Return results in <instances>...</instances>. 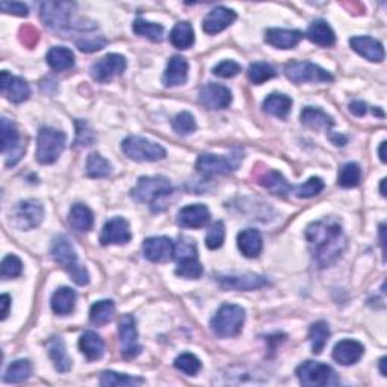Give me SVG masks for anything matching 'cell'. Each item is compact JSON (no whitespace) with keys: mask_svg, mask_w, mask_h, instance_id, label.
I'll list each match as a JSON object with an SVG mask.
<instances>
[{"mask_svg":"<svg viewBox=\"0 0 387 387\" xmlns=\"http://www.w3.org/2000/svg\"><path fill=\"white\" fill-rule=\"evenodd\" d=\"M241 70L242 67L238 63H234V60H223V63H219L214 67V74L218 76V78L230 79L239 74Z\"/></svg>","mask_w":387,"mask_h":387,"instance_id":"53","label":"cell"},{"mask_svg":"<svg viewBox=\"0 0 387 387\" xmlns=\"http://www.w3.org/2000/svg\"><path fill=\"white\" fill-rule=\"evenodd\" d=\"M373 112H374V115L377 113L378 117H384V113L380 111V108H374V111H373Z\"/></svg>","mask_w":387,"mask_h":387,"instance_id":"63","label":"cell"},{"mask_svg":"<svg viewBox=\"0 0 387 387\" xmlns=\"http://www.w3.org/2000/svg\"><path fill=\"white\" fill-rule=\"evenodd\" d=\"M20 38L21 43L27 45V47H34L38 40H40V32L34 26H25L20 29Z\"/></svg>","mask_w":387,"mask_h":387,"instance_id":"56","label":"cell"},{"mask_svg":"<svg viewBox=\"0 0 387 387\" xmlns=\"http://www.w3.org/2000/svg\"><path fill=\"white\" fill-rule=\"evenodd\" d=\"M238 248L239 252L248 259L259 257L263 248V239L259 230L247 229L238 234Z\"/></svg>","mask_w":387,"mask_h":387,"instance_id":"26","label":"cell"},{"mask_svg":"<svg viewBox=\"0 0 387 387\" xmlns=\"http://www.w3.org/2000/svg\"><path fill=\"white\" fill-rule=\"evenodd\" d=\"M79 348L89 362L100 360L104 354V340L96 331H85L80 336Z\"/></svg>","mask_w":387,"mask_h":387,"instance_id":"27","label":"cell"},{"mask_svg":"<svg viewBox=\"0 0 387 387\" xmlns=\"http://www.w3.org/2000/svg\"><path fill=\"white\" fill-rule=\"evenodd\" d=\"M324 180L321 177H310L305 184L292 188V194L297 199H313L324 191Z\"/></svg>","mask_w":387,"mask_h":387,"instance_id":"45","label":"cell"},{"mask_svg":"<svg viewBox=\"0 0 387 387\" xmlns=\"http://www.w3.org/2000/svg\"><path fill=\"white\" fill-rule=\"evenodd\" d=\"M257 180H259V185L267 189V191L280 197H286L287 194H291L294 188L287 184L286 179L282 176V173L276 170H267Z\"/></svg>","mask_w":387,"mask_h":387,"instance_id":"29","label":"cell"},{"mask_svg":"<svg viewBox=\"0 0 387 387\" xmlns=\"http://www.w3.org/2000/svg\"><path fill=\"white\" fill-rule=\"evenodd\" d=\"M245 322V310L236 305H224L212 318L210 329L219 338L238 336Z\"/></svg>","mask_w":387,"mask_h":387,"instance_id":"3","label":"cell"},{"mask_svg":"<svg viewBox=\"0 0 387 387\" xmlns=\"http://www.w3.org/2000/svg\"><path fill=\"white\" fill-rule=\"evenodd\" d=\"M384 229H386V225H384V224H382V225H380V239H382L383 253H386V239H384Z\"/></svg>","mask_w":387,"mask_h":387,"instance_id":"60","label":"cell"},{"mask_svg":"<svg viewBox=\"0 0 387 387\" xmlns=\"http://www.w3.org/2000/svg\"><path fill=\"white\" fill-rule=\"evenodd\" d=\"M384 150H386V141H383V142L380 144V150H378V155H380V159H382L383 164L386 162V153H384Z\"/></svg>","mask_w":387,"mask_h":387,"instance_id":"59","label":"cell"},{"mask_svg":"<svg viewBox=\"0 0 387 387\" xmlns=\"http://www.w3.org/2000/svg\"><path fill=\"white\" fill-rule=\"evenodd\" d=\"M176 274L179 277H184V278H188V280L200 278L203 276V267H201V263L199 262V257L177 262Z\"/></svg>","mask_w":387,"mask_h":387,"instance_id":"47","label":"cell"},{"mask_svg":"<svg viewBox=\"0 0 387 387\" xmlns=\"http://www.w3.org/2000/svg\"><path fill=\"white\" fill-rule=\"evenodd\" d=\"M0 91L12 103H23L30 97V88L27 82L8 71L0 73Z\"/></svg>","mask_w":387,"mask_h":387,"instance_id":"18","label":"cell"},{"mask_svg":"<svg viewBox=\"0 0 387 387\" xmlns=\"http://www.w3.org/2000/svg\"><path fill=\"white\" fill-rule=\"evenodd\" d=\"M74 3L68 2H44L41 5V20L45 26L56 30V32H67L74 27L70 25L73 17Z\"/></svg>","mask_w":387,"mask_h":387,"instance_id":"8","label":"cell"},{"mask_svg":"<svg viewBox=\"0 0 387 387\" xmlns=\"http://www.w3.org/2000/svg\"><path fill=\"white\" fill-rule=\"evenodd\" d=\"M363 354H365V346L357 342V340L351 339L340 340L333 348V359L342 366L354 365V363H357L363 357Z\"/></svg>","mask_w":387,"mask_h":387,"instance_id":"22","label":"cell"},{"mask_svg":"<svg viewBox=\"0 0 387 387\" xmlns=\"http://www.w3.org/2000/svg\"><path fill=\"white\" fill-rule=\"evenodd\" d=\"M113 312H115V305H113V301L111 300L97 301L91 306L89 321L97 325V327H100V325H106L112 320Z\"/></svg>","mask_w":387,"mask_h":387,"instance_id":"39","label":"cell"},{"mask_svg":"<svg viewBox=\"0 0 387 387\" xmlns=\"http://www.w3.org/2000/svg\"><path fill=\"white\" fill-rule=\"evenodd\" d=\"M188 71H189L188 60L180 55L173 56L168 60V64H166V68H165L164 85L165 87L184 85V83L188 79Z\"/></svg>","mask_w":387,"mask_h":387,"instance_id":"25","label":"cell"},{"mask_svg":"<svg viewBox=\"0 0 387 387\" xmlns=\"http://www.w3.org/2000/svg\"><path fill=\"white\" fill-rule=\"evenodd\" d=\"M351 49L369 63H382L384 59V47L380 41L371 36H353L350 40Z\"/></svg>","mask_w":387,"mask_h":387,"instance_id":"24","label":"cell"},{"mask_svg":"<svg viewBox=\"0 0 387 387\" xmlns=\"http://www.w3.org/2000/svg\"><path fill=\"white\" fill-rule=\"evenodd\" d=\"M23 272V263L17 256L10 254L2 261V268H0V274L3 278H15Z\"/></svg>","mask_w":387,"mask_h":387,"instance_id":"50","label":"cell"},{"mask_svg":"<svg viewBox=\"0 0 387 387\" xmlns=\"http://www.w3.org/2000/svg\"><path fill=\"white\" fill-rule=\"evenodd\" d=\"M118 336L121 344V355L124 359H135L142 351L138 344V330L136 321L132 315H124L118 324Z\"/></svg>","mask_w":387,"mask_h":387,"instance_id":"13","label":"cell"},{"mask_svg":"<svg viewBox=\"0 0 387 387\" xmlns=\"http://www.w3.org/2000/svg\"><path fill=\"white\" fill-rule=\"evenodd\" d=\"M291 108H292V98L287 97L286 94L274 93L265 98L263 102V111L277 118H286L287 113L291 112Z\"/></svg>","mask_w":387,"mask_h":387,"instance_id":"35","label":"cell"},{"mask_svg":"<svg viewBox=\"0 0 387 387\" xmlns=\"http://www.w3.org/2000/svg\"><path fill=\"white\" fill-rule=\"evenodd\" d=\"M248 80L254 83V85H261L263 82H268L269 79L276 78V68L267 64V63H253L248 67Z\"/></svg>","mask_w":387,"mask_h":387,"instance_id":"44","label":"cell"},{"mask_svg":"<svg viewBox=\"0 0 387 387\" xmlns=\"http://www.w3.org/2000/svg\"><path fill=\"white\" fill-rule=\"evenodd\" d=\"M133 32L140 36H146L150 41L161 43L164 40V26L151 23L144 19H136L133 23Z\"/></svg>","mask_w":387,"mask_h":387,"instance_id":"40","label":"cell"},{"mask_svg":"<svg viewBox=\"0 0 387 387\" xmlns=\"http://www.w3.org/2000/svg\"><path fill=\"white\" fill-rule=\"evenodd\" d=\"M124 155L136 162H157L166 156V150L156 142H151L141 136H127L121 144Z\"/></svg>","mask_w":387,"mask_h":387,"instance_id":"6","label":"cell"},{"mask_svg":"<svg viewBox=\"0 0 387 387\" xmlns=\"http://www.w3.org/2000/svg\"><path fill=\"white\" fill-rule=\"evenodd\" d=\"M174 242L165 236L147 238L142 244V252L146 259L155 263L168 262L174 257Z\"/></svg>","mask_w":387,"mask_h":387,"instance_id":"17","label":"cell"},{"mask_svg":"<svg viewBox=\"0 0 387 387\" xmlns=\"http://www.w3.org/2000/svg\"><path fill=\"white\" fill-rule=\"evenodd\" d=\"M68 223L76 232H89L94 225V214L85 204H74L68 214Z\"/></svg>","mask_w":387,"mask_h":387,"instance_id":"33","label":"cell"},{"mask_svg":"<svg viewBox=\"0 0 387 387\" xmlns=\"http://www.w3.org/2000/svg\"><path fill=\"white\" fill-rule=\"evenodd\" d=\"M285 74L294 83H327L335 80L331 73L324 70L320 65L309 63V60H294V63H289L285 67Z\"/></svg>","mask_w":387,"mask_h":387,"instance_id":"7","label":"cell"},{"mask_svg":"<svg viewBox=\"0 0 387 387\" xmlns=\"http://www.w3.org/2000/svg\"><path fill=\"white\" fill-rule=\"evenodd\" d=\"M112 166L100 153H91L87 161V174L93 179L108 177Z\"/></svg>","mask_w":387,"mask_h":387,"instance_id":"42","label":"cell"},{"mask_svg":"<svg viewBox=\"0 0 387 387\" xmlns=\"http://www.w3.org/2000/svg\"><path fill=\"white\" fill-rule=\"evenodd\" d=\"M44 208L38 200H26L19 203L12 212L11 221L20 230H32L41 224Z\"/></svg>","mask_w":387,"mask_h":387,"instance_id":"10","label":"cell"},{"mask_svg":"<svg viewBox=\"0 0 387 387\" xmlns=\"http://www.w3.org/2000/svg\"><path fill=\"white\" fill-rule=\"evenodd\" d=\"M306 36L309 38V41H312L316 45H321V47H330V45L336 43L335 32H333L329 23L324 20L313 21L309 26Z\"/></svg>","mask_w":387,"mask_h":387,"instance_id":"31","label":"cell"},{"mask_svg":"<svg viewBox=\"0 0 387 387\" xmlns=\"http://www.w3.org/2000/svg\"><path fill=\"white\" fill-rule=\"evenodd\" d=\"M173 129L179 135H191L197 131V123L192 113L189 112H180L173 120Z\"/></svg>","mask_w":387,"mask_h":387,"instance_id":"48","label":"cell"},{"mask_svg":"<svg viewBox=\"0 0 387 387\" xmlns=\"http://www.w3.org/2000/svg\"><path fill=\"white\" fill-rule=\"evenodd\" d=\"M305 34L297 29H267L265 30V41L276 49L289 50L298 45Z\"/></svg>","mask_w":387,"mask_h":387,"instance_id":"21","label":"cell"},{"mask_svg":"<svg viewBox=\"0 0 387 387\" xmlns=\"http://www.w3.org/2000/svg\"><path fill=\"white\" fill-rule=\"evenodd\" d=\"M366 103H363V102H360V100H357V102H353L351 104H350V111H351V113H354L355 117H363L366 113Z\"/></svg>","mask_w":387,"mask_h":387,"instance_id":"57","label":"cell"},{"mask_svg":"<svg viewBox=\"0 0 387 387\" xmlns=\"http://www.w3.org/2000/svg\"><path fill=\"white\" fill-rule=\"evenodd\" d=\"M47 64L55 71H67L74 67V53L67 47H59L55 45L47 52Z\"/></svg>","mask_w":387,"mask_h":387,"instance_id":"34","label":"cell"},{"mask_svg":"<svg viewBox=\"0 0 387 387\" xmlns=\"http://www.w3.org/2000/svg\"><path fill=\"white\" fill-rule=\"evenodd\" d=\"M132 239L131 225L124 218H112L103 225L100 234V244L108 245H124Z\"/></svg>","mask_w":387,"mask_h":387,"instance_id":"14","label":"cell"},{"mask_svg":"<svg viewBox=\"0 0 387 387\" xmlns=\"http://www.w3.org/2000/svg\"><path fill=\"white\" fill-rule=\"evenodd\" d=\"M174 366H176V369H179L180 373L192 377L200 373L201 362L199 357H197V355H194L191 353H184V354H180L176 360H174Z\"/></svg>","mask_w":387,"mask_h":387,"instance_id":"46","label":"cell"},{"mask_svg":"<svg viewBox=\"0 0 387 387\" xmlns=\"http://www.w3.org/2000/svg\"><path fill=\"white\" fill-rule=\"evenodd\" d=\"M219 286L223 289L233 291H253L268 285V280L257 274H244V276H224L218 278Z\"/></svg>","mask_w":387,"mask_h":387,"instance_id":"23","label":"cell"},{"mask_svg":"<svg viewBox=\"0 0 387 387\" xmlns=\"http://www.w3.org/2000/svg\"><path fill=\"white\" fill-rule=\"evenodd\" d=\"M360 179H362V170H360L359 164L348 162L342 166V168H340L338 184H339V186L350 189V188L359 186Z\"/></svg>","mask_w":387,"mask_h":387,"instance_id":"43","label":"cell"},{"mask_svg":"<svg viewBox=\"0 0 387 387\" xmlns=\"http://www.w3.org/2000/svg\"><path fill=\"white\" fill-rule=\"evenodd\" d=\"M100 384L103 387H121V386H140L144 384V378L131 377L126 374H117L112 371H104L100 374Z\"/></svg>","mask_w":387,"mask_h":387,"instance_id":"41","label":"cell"},{"mask_svg":"<svg viewBox=\"0 0 387 387\" xmlns=\"http://www.w3.org/2000/svg\"><path fill=\"white\" fill-rule=\"evenodd\" d=\"M0 306H2V320L5 321L8 315H10V306H11V297L8 294H3L0 298Z\"/></svg>","mask_w":387,"mask_h":387,"instance_id":"58","label":"cell"},{"mask_svg":"<svg viewBox=\"0 0 387 387\" xmlns=\"http://www.w3.org/2000/svg\"><path fill=\"white\" fill-rule=\"evenodd\" d=\"M76 300H78V294H76L71 287H59V289L53 294L50 306L52 310L56 315H70L76 307Z\"/></svg>","mask_w":387,"mask_h":387,"instance_id":"30","label":"cell"},{"mask_svg":"<svg viewBox=\"0 0 387 387\" xmlns=\"http://www.w3.org/2000/svg\"><path fill=\"white\" fill-rule=\"evenodd\" d=\"M170 41L176 49H189L195 41L192 26L188 21H179L171 30Z\"/></svg>","mask_w":387,"mask_h":387,"instance_id":"36","label":"cell"},{"mask_svg":"<svg viewBox=\"0 0 387 387\" xmlns=\"http://www.w3.org/2000/svg\"><path fill=\"white\" fill-rule=\"evenodd\" d=\"M194 257H199V256H197V247L191 239L181 238L179 244L174 245L173 259L180 262V261H186V259H194Z\"/></svg>","mask_w":387,"mask_h":387,"instance_id":"51","label":"cell"},{"mask_svg":"<svg viewBox=\"0 0 387 387\" xmlns=\"http://www.w3.org/2000/svg\"><path fill=\"white\" fill-rule=\"evenodd\" d=\"M307 245L320 268L335 263L346 248V236L336 219H320L306 229Z\"/></svg>","mask_w":387,"mask_h":387,"instance_id":"1","label":"cell"},{"mask_svg":"<svg viewBox=\"0 0 387 387\" xmlns=\"http://www.w3.org/2000/svg\"><path fill=\"white\" fill-rule=\"evenodd\" d=\"M52 257L58 265H60L68 276L74 280L76 285L85 286L89 283V274L87 268H83L78 262V254H76L71 242L65 236H58L53 241L52 245Z\"/></svg>","mask_w":387,"mask_h":387,"instance_id":"2","label":"cell"},{"mask_svg":"<svg viewBox=\"0 0 387 387\" xmlns=\"http://www.w3.org/2000/svg\"><path fill=\"white\" fill-rule=\"evenodd\" d=\"M197 170L203 176H227L238 168V162L233 159L217 156V155H201L195 164Z\"/></svg>","mask_w":387,"mask_h":387,"instance_id":"15","label":"cell"},{"mask_svg":"<svg viewBox=\"0 0 387 387\" xmlns=\"http://www.w3.org/2000/svg\"><path fill=\"white\" fill-rule=\"evenodd\" d=\"M225 239V227L223 221H217L210 225V229L206 234V245L210 250L221 248Z\"/></svg>","mask_w":387,"mask_h":387,"instance_id":"49","label":"cell"},{"mask_svg":"<svg viewBox=\"0 0 387 387\" xmlns=\"http://www.w3.org/2000/svg\"><path fill=\"white\" fill-rule=\"evenodd\" d=\"M47 350H49V357L52 359L58 373L64 374L71 369V360L68 357L63 339L58 336H53L52 339H49Z\"/></svg>","mask_w":387,"mask_h":387,"instance_id":"32","label":"cell"},{"mask_svg":"<svg viewBox=\"0 0 387 387\" xmlns=\"http://www.w3.org/2000/svg\"><path fill=\"white\" fill-rule=\"evenodd\" d=\"M173 192V186L170 180L164 176H151L140 177L138 185L132 189V199L136 203L142 204H155L159 199L168 197Z\"/></svg>","mask_w":387,"mask_h":387,"instance_id":"5","label":"cell"},{"mask_svg":"<svg viewBox=\"0 0 387 387\" xmlns=\"http://www.w3.org/2000/svg\"><path fill=\"white\" fill-rule=\"evenodd\" d=\"M210 221V212L204 204H189L179 210L177 224L184 229H200Z\"/></svg>","mask_w":387,"mask_h":387,"instance_id":"20","label":"cell"},{"mask_svg":"<svg viewBox=\"0 0 387 387\" xmlns=\"http://www.w3.org/2000/svg\"><path fill=\"white\" fill-rule=\"evenodd\" d=\"M236 12L225 6H217L203 20V30L208 35H217L223 32L236 20Z\"/></svg>","mask_w":387,"mask_h":387,"instance_id":"19","label":"cell"},{"mask_svg":"<svg viewBox=\"0 0 387 387\" xmlns=\"http://www.w3.org/2000/svg\"><path fill=\"white\" fill-rule=\"evenodd\" d=\"M76 45L83 53H94L104 47L106 40L103 36H83L82 40L76 41Z\"/></svg>","mask_w":387,"mask_h":387,"instance_id":"52","label":"cell"},{"mask_svg":"<svg viewBox=\"0 0 387 387\" xmlns=\"http://www.w3.org/2000/svg\"><path fill=\"white\" fill-rule=\"evenodd\" d=\"M386 362H387V359H386V357H382V359H380V373H382V375H383V377H387Z\"/></svg>","mask_w":387,"mask_h":387,"instance_id":"61","label":"cell"},{"mask_svg":"<svg viewBox=\"0 0 387 387\" xmlns=\"http://www.w3.org/2000/svg\"><path fill=\"white\" fill-rule=\"evenodd\" d=\"M0 10L6 14L19 15V17H27L29 8L21 2H0Z\"/></svg>","mask_w":387,"mask_h":387,"instance_id":"55","label":"cell"},{"mask_svg":"<svg viewBox=\"0 0 387 387\" xmlns=\"http://www.w3.org/2000/svg\"><path fill=\"white\" fill-rule=\"evenodd\" d=\"M127 67V60L123 55L118 53H109L104 58L98 59L89 68V74L96 82L100 83H108L111 82L115 76L123 74Z\"/></svg>","mask_w":387,"mask_h":387,"instance_id":"11","label":"cell"},{"mask_svg":"<svg viewBox=\"0 0 387 387\" xmlns=\"http://www.w3.org/2000/svg\"><path fill=\"white\" fill-rule=\"evenodd\" d=\"M200 103L212 111L229 108L232 103V91L218 83H208L200 89Z\"/></svg>","mask_w":387,"mask_h":387,"instance_id":"16","label":"cell"},{"mask_svg":"<svg viewBox=\"0 0 387 387\" xmlns=\"http://www.w3.org/2000/svg\"><path fill=\"white\" fill-rule=\"evenodd\" d=\"M30 375H32V365H30V362L25 359L15 360L6 368L3 382L10 384H19L26 382Z\"/></svg>","mask_w":387,"mask_h":387,"instance_id":"37","label":"cell"},{"mask_svg":"<svg viewBox=\"0 0 387 387\" xmlns=\"http://www.w3.org/2000/svg\"><path fill=\"white\" fill-rule=\"evenodd\" d=\"M330 338V329L329 324L325 321H318L310 325L309 330V340L312 344V351L313 354H321L324 351L325 345L329 342Z\"/></svg>","mask_w":387,"mask_h":387,"instance_id":"38","label":"cell"},{"mask_svg":"<svg viewBox=\"0 0 387 387\" xmlns=\"http://www.w3.org/2000/svg\"><path fill=\"white\" fill-rule=\"evenodd\" d=\"M300 118L302 124L307 126L309 129H313V131L330 132V129L335 124V121H333L329 113H325L318 108H312V106H307V108L302 109Z\"/></svg>","mask_w":387,"mask_h":387,"instance_id":"28","label":"cell"},{"mask_svg":"<svg viewBox=\"0 0 387 387\" xmlns=\"http://www.w3.org/2000/svg\"><path fill=\"white\" fill-rule=\"evenodd\" d=\"M297 377L300 383L307 387L330 386L339 383V378L336 377V373L331 366L312 360H307L297 368Z\"/></svg>","mask_w":387,"mask_h":387,"instance_id":"9","label":"cell"},{"mask_svg":"<svg viewBox=\"0 0 387 387\" xmlns=\"http://www.w3.org/2000/svg\"><path fill=\"white\" fill-rule=\"evenodd\" d=\"M76 126H78V140H76V144H82L83 147L91 146V144L96 141L93 131L88 127L85 121H80V120L76 121Z\"/></svg>","mask_w":387,"mask_h":387,"instance_id":"54","label":"cell"},{"mask_svg":"<svg viewBox=\"0 0 387 387\" xmlns=\"http://www.w3.org/2000/svg\"><path fill=\"white\" fill-rule=\"evenodd\" d=\"M384 185H386V179L382 180V185H380V192L383 197H386V189H384Z\"/></svg>","mask_w":387,"mask_h":387,"instance_id":"62","label":"cell"},{"mask_svg":"<svg viewBox=\"0 0 387 387\" xmlns=\"http://www.w3.org/2000/svg\"><path fill=\"white\" fill-rule=\"evenodd\" d=\"M2 151L6 155V166H14L20 162L26 147L21 146L17 127L8 118H2Z\"/></svg>","mask_w":387,"mask_h":387,"instance_id":"12","label":"cell"},{"mask_svg":"<svg viewBox=\"0 0 387 387\" xmlns=\"http://www.w3.org/2000/svg\"><path fill=\"white\" fill-rule=\"evenodd\" d=\"M65 141L67 136L64 132L52 127L40 129L36 140V161L43 165L55 164L64 151Z\"/></svg>","mask_w":387,"mask_h":387,"instance_id":"4","label":"cell"}]
</instances>
